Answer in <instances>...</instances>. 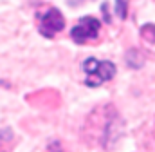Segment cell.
Masks as SVG:
<instances>
[{
	"label": "cell",
	"instance_id": "6da1fadb",
	"mask_svg": "<svg viewBox=\"0 0 155 152\" xmlns=\"http://www.w3.org/2000/svg\"><path fill=\"white\" fill-rule=\"evenodd\" d=\"M83 71H85V83L88 87H99L101 83L112 80L116 74V65L112 62H101L97 58H88L83 62Z\"/></svg>",
	"mask_w": 155,
	"mask_h": 152
},
{
	"label": "cell",
	"instance_id": "7a4b0ae2",
	"mask_svg": "<svg viewBox=\"0 0 155 152\" xmlns=\"http://www.w3.org/2000/svg\"><path fill=\"white\" fill-rule=\"evenodd\" d=\"M99 27H101V24H99L97 18H94V16H83L76 26L72 27L71 36H72V40H74L76 43H85V42H88V40L97 38Z\"/></svg>",
	"mask_w": 155,
	"mask_h": 152
},
{
	"label": "cell",
	"instance_id": "3957f363",
	"mask_svg": "<svg viewBox=\"0 0 155 152\" xmlns=\"http://www.w3.org/2000/svg\"><path fill=\"white\" fill-rule=\"evenodd\" d=\"M63 27H65V18L56 7H52V9L45 11L43 15H40V33L43 36L52 38L54 35H58Z\"/></svg>",
	"mask_w": 155,
	"mask_h": 152
},
{
	"label": "cell",
	"instance_id": "277c9868",
	"mask_svg": "<svg viewBox=\"0 0 155 152\" xmlns=\"http://www.w3.org/2000/svg\"><path fill=\"white\" fill-rule=\"evenodd\" d=\"M143 36L148 38L150 42H155V26H150V24H146L144 27H143Z\"/></svg>",
	"mask_w": 155,
	"mask_h": 152
},
{
	"label": "cell",
	"instance_id": "5b68a950",
	"mask_svg": "<svg viewBox=\"0 0 155 152\" xmlns=\"http://www.w3.org/2000/svg\"><path fill=\"white\" fill-rule=\"evenodd\" d=\"M117 15L121 18L126 16V4H124V0H117Z\"/></svg>",
	"mask_w": 155,
	"mask_h": 152
}]
</instances>
